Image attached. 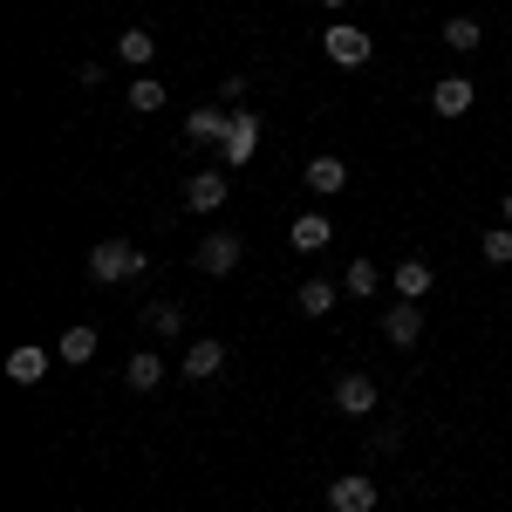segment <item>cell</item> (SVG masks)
<instances>
[{"label": "cell", "instance_id": "30bf717a", "mask_svg": "<svg viewBox=\"0 0 512 512\" xmlns=\"http://www.w3.org/2000/svg\"><path fill=\"white\" fill-rule=\"evenodd\" d=\"M342 185H349V164L335 158V151H315V158H308V192H315V198H335Z\"/></svg>", "mask_w": 512, "mask_h": 512}, {"label": "cell", "instance_id": "7402d4cb", "mask_svg": "<svg viewBox=\"0 0 512 512\" xmlns=\"http://www.w3.org/2000/svg\"><path fill=\"white\" fill-rule=\"evenodd\" d=\"M478 253H485V267H512V226H492L478 239Z\"/></svg>", "mask_w": 512, "mask_h": 512}, {"label": "cell", "instance_id": "e0dca14e", "mask_svg": "<svg viewBox=\"0 0 512 512\" xmlns=\"http://www.w3.org/2000/svg\"><path fill=\"white\" fill-rule=\"evenodd\" d=\"M123 103H130L137 117H158V110H164V82H158V76H137V82H130V96H123Z\"/></svg>", "mask_w": 512, "mask_h": 512}, {"label": "cell", "instance_id": "52a82bcc", "mask_svg": "<svg viewBox=\"0 0 512 512\" xmlns=\"http://www.w3.org/2000/svg\"><path fill=\"white\" fill-rule=\"evenodd\" d=\"M226 130H233V110L226 103H198L192 117H185V137L192 144H226Z\"/></svg>", "mask_w": 512, "mask_h": 512}, {"label": "cell", "instance_id": "7a4b0ae2", "mask_svg": "<svg viewBox=\"0 0 512 512\" xmlns=\"http://www.w3.org/2000/svg\"><path fill=\"white\" fill-rule=\"evenodd\" d=\"M383 342L390 349H417L424 342V301H396L390 315H383Z\"/></svg>", "mask_w": 512, "mask_h": 512}, {"label": "cell", "instance_id": "44dd1931", "mask_svg": "<svg viewBox=\"0 0 512 512\" xmlns=\"http://www.w3.org/2000/svg\"><path fill=\"white\" fill-rule=\"evenodd\" d=\"M335 308V280H301V315H328Z\"/></svg>", "mask_w": 512, "mask_h": 512}, {"label": "cell", "instance_id": "cb8c5ba5", "mask_svg": "<svg viewBox=\"0 0 512 512\" xmlns=\"http://www.w3.org/2000/svg\"><path fill=\"white\" fill-rule=\"evenodd\" d=\"M96 355V328H69L62 335V362H89Z\"/></svg>", "mask_w": 512, "mask_h": 512}, {"label": "cell", "instance_id": "5b68a950", "mask_svg": "<svg viewBox=\"0 0 512 512\" xmlns=\"http://www.w3.org/2000/svg\"><path fill=\"white\" fill-rule=\"evenodd\" d=\"M335 410H342V417H369V410H376V376H369V369H349V376L335 383Z\"/></svg>", "mask_w": 512, "mask_h": 512}, {"label": "cell", "instance_id": "9a60e30c", "mask_svg": "<svg viewBox=\"0 0 512 512\" xmlns=\"http://www.w3.org/2000/svg\"><path fill=\"white\" fill-rule=\"evenodd\" d=\"M123 383H130L137 396H144V390H158V383H164V362H158V349H137V355H130V362H123Z\"/></svg>", "mask_w": 512, "mask_h": 512}, {"label": "cell", "instance_id": "603a6c76", "mask_svg": "<svg viewBox=\"0 0 512 512\" xmlns=\"http://www.w3.org/2000/svg\"><path fill=\"white\" fill-rule=\"evenodd\" d=\"M342 287H349V294H362V301H369V294H376V287H383V274H376V267H369V260H349V274H342Z\"/></svg>", "mask_w": 512, "mask_h": 512}, {"label": "cell", "instance_id": "d6986e66", "mask_svg": "<svg viewBox=\"0 0 512 512\" xmlns=\"http://www.w3.org/2000/svg\"><path fill=\"white\" fill-rule=\"evenodd\" d=\"M478 41H485V35H478V21H472V14H451V21H444V48H458V55H472Z\"/></svg>", "mask_w": 512, "mask_h": 512}, {"label": "cell", "instance_id": "4316f807", "mask_svg": "<svg viewBox=\"0 0 512 512\" xmlns=\"http://www.w3.org/2000/svg\"><path fill=\"white\" fill-rule=\"evenodd\" d=\"M499 212H506V226H512V192H506V198H499Z\"/></svg>", "mask_w": 512, "mask_h": 512}, {"label": "cell", "instance_id": "8992f818", "mask_svg": "<svg viewBox=\"0 0 512 512\" xmlns=\"http://www.w3.org/2000/svg\"><path fill=\"white\" fill-rule=\"evenodd\" d=\"M328 512H376V478H362V472L335 478L328 485Z\"/></svg>", "mask_w": 512, "mask_h": 512}, {"label": "cell", "instance_id": "d4e9b609", "mask_svg": "<svg viewBox=\"0 0 512 512\" xmlns=\"http://www.w3.org/2000/svg\"><path fill=\"white\" fill-rule=\"evenodd\" d=\"M239 96H246V76H226V89H219V103H226V110H239Z\"/></svg>", "mask_w": 512, "mask_h": 512}, {"label": "cell", "instance_id": "2e32d148", "mask_svg": "<svg viewBox=\"0 0 512 512\" xmlns=\"http://www.w3.org/2000/svg\"><path fill=\"white\" fill-rule=\"evenodd\" d=\"M41 376H48V355H41V349H14V355H7V383L35 390Z\"/></svg>", "mask_w": 512, "mask_h": 512}, {"label": "cell", "instance_id": "8fae6325", "mask_svg": "<svg viewBox=\"0 0 512 512\" xmlns=\"http://www.w3.org/2000/svg\"><path fill=\"white\" fill-rule=\"evenodd\" d=\"M472 103H478L472 76H444V82H437V89H431V110H437V117H465Z\"/></svg>", "mask_w": 512, "mask_h": 512}, {"label": "cell", "instance_id": "5bb4252c", "mask_svg": "<svg viewBox=\"0 0 512 512\" xmlns=\"http://www.w3.org/2000/svg\"><path fill=\"white\" fill-rule=\"evenodd\" d=\"M396 301H424V294H431V260H396Z\"/></svg>", "mask_w": 512, "mask_h": 512}, {"label": "cell", "instance_id": "3957f363", "mask_svg": "<svg viewBox=\"0 0 512 512\" xmlns=\"http://www.w3.org/2000/svg\"><path fill=\"white\" fill-rule=\"evenodd\" d=\"M321 48H328V62H342V69H362V62H369V35H362L355 21H335V28L321 35Z\"/></svg>", "mask_w": 512, "mask_h": 512}, {"label": "cell", "instance_id": "7c38bea8", "mask_svg": "<svg viewBox=\"0 0 512 512\" xmlns=\"http://www.w3.org/2000/svg\"><path fill=\"white\" fill-rule=\"evenodd\" d=\"M219 369H226V342H212V335H198L192 349H185V376H192V383H212Z\"/></svg>", "mask_w": 512, "mask_h": 512}, {"label": "cell", "instance_id": "6da1fadb", "mask_svg": "<svg viewBox=\"0 0 512 512\" xmlns=\"http://www.w3.org/2000/svg\"><path fill=\"white\" fill-rule=\"evenodd\" d=\"M144 267H151V260H144L130 239H96V246H89V280H103V287H117V280H137Z\"/></svg>", "mask_w": 512, "mask_h": 512}, {"label": "cell", "instance_id": "484cf974", "mask_svg": "<svg viewBox=\"0 0 512 512\" xmlns=\"http://www.w3.org/2000/svg\"><path fill=\"white\" fill-rule=\"evenodd\" d=\"M315 7H328V14H342V7H349V0H315Z\"/></svg>", "mask_w": 512, "mask_h": 512}, {"label": "cell", "instance_id": "ffe728a7", "mask_svg": "<svg viewBox=\"0 0 512 512\" xmlns=\"http://www.w3.org/2000/svg\"><path fill=\"white\" fill-rule=\"evenodd\" d=\"M144 321H151V335H185V308L178 301H151Z\"/></svg>", "mask_w": 512, "mask_h": 512}, {"label": "cell", "instance_id": "ac0fdd59", "mask_svg": "<svg viewBox=\"0 0 512 512\" xmlns=\"http://www.w3.org/2000/svg\"><path fill=\"white\" fill-rule=\"evenodd\" d=\"M117 55L130 62V69H144V62L158 55V41H151V28H123V35H117Z\"/></svg>", "mask_w": 512, "mask_h": 512}, {"label": "cell", "instance_id": "277c9868", "mask_svg": "<svg viewBox=\"0 0 512 512\" xmlns=\"http://www.w3.org/2000/svg\"><path fill=\"white\" fill-rule=\"evenodd\" d=\"M253 151H260V117L239 103V110H233V130H226V144H219V158H226V164H253Z\"/></svg>", "mask_w": 512, "mask_h": 512}, {"label": "cell", "instance_id": "4fadbf2b", "mask_svg": "<svg viewBox=\"0 0 512 512\" xmlns=\"http://www.w3.org/2000/svg\"><path fill=\"white\" fill-rule=\"evenodd\" d=\"M287 239H294V253H321V246L335 239V219H328V212H301Z\"/></svg>", "mask_w": 512, "mask_h": 512}, {"label": "cell", "instance_id": "9c48e42d", "mask_svg": "<svg viewBox=\"0 0 512 512\" xmlns=\"http://www.w3.org/2000/svg\"><path fill=\"white\" fill-rule=\"evenodd\" d=\"M239 253H246V246H239V233H205V246H198V267L219 280V274H233V267H239Z\"/></svg>", "mask_w": 512, "mask_h": 512}, {"label": "cell", "instance_id": "ba28073f", "mask_svg": "<svg viewBox=\"0 0 512 512\" xmlns=\"http://www.w3.org/2000/svg\"><path fill=\"white\" fill-rule=\"evenodd\" d=\"M226 198H233L226 171H192V178H185V205H192V212H219Z\"/></svg>", "mask_w": 512, "mask_h": 512}]
</instances>
